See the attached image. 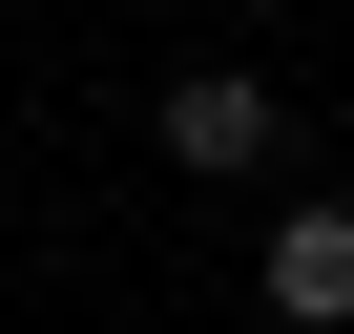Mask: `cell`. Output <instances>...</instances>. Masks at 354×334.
Listing matches in <instances>:
<instances>
[{
	"label": "cell",
	"mask_w": 354,
	"mask_h": 334,
	"mask_svg": "<svg viewBox=\"0 0 354 334\" xmlns=\"http://www.w3.org/2000/svg\"><path fill=\"white\" fill-rule=\"evenodd\" d=\"M146 146H167V167H188V188H250V167H271L292 125H271V84H250V63H188V84H167V105H146Z\"/></svg>",
	"instance_id": "6da1fadb"
},
{
	"label": "cell",
	"mask_w": 354,
	"mask_h": 334,
	"mask_svg": "<svg viewBox=\"0 0 354 334\" xmlns=\"http://www.w3.org/2000/svg\"><path fill=\"white\" fill-rule=\"evenodd\" d=\"M250 292L292 313V334H354V209L313 188V209H271V251H250Z\"/></svg>",
	"instance_id": "7a4b0ae2"
}]
</instances>
